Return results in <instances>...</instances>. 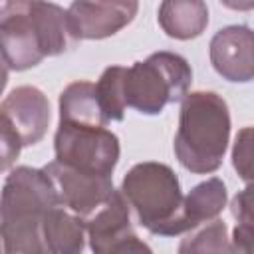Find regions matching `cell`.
<instances>
[{
    "label": "cell",
    "mask_w": 254,
    "mask_h": 254,
    "mask_svg": "<svg viewBox=\"0 0 254 254\" xmlns=\"http://www.w3.org/2000/svg\"><path fill=\"white\" fill-rule=\"evenodd\" d=\"M232 165L242 181L254 183V127L238 131L232 147Z\"/></svg>",
    "instance_id": "cell-18"
},
{
    "label": "cell",
    "mask_w": 254,
    "mask_h": 254,
    "mask_svg": "<svg viewBox=\"0 0 254 254\" xmlns=\"http://www.w3.org/2000/svg\"><path fill=\"white\" fill-rule=\"evenodd\" d=\"M192 71L187 60L173 52L151 54L145 62L125 67V105L145 115L161 113L165 105L187 97Z\"/></svg>",
    "instance_id": "cell-5"
},
{
    "label": "cell",
    "mask_w": 254,
    "mask_h": 254,
    "mask_svg": "<svg viewBox=\"0 0 254 254\" xmlns=\"http://www.w3.org/2000/svg\"><path fill=\"white\" fill-rule=\"evenodd\" d=\"M50 123V101L32 85L12 89L0 105L2 171H6L26 145H36Z\"/></svg>",
    "instance_id": "cell-6"
},
{
    "label": "cell",
    "mask_w": 254,
    "mask_h": 254,
    "mask_svg": "<svg viewBox=\"0 0 254 254\" xmlns=\"http://www.w3.org/2000/svg\"><path fill=\"white\" fill-rule=\"evenodd\" d=\"M60 121L105 127L109 121L97 99L95 83L73 81L60 95Z\"/></svg>",
    "instance_id": "cell-14"
},
{
    "label": "cell",
    "mask_w": 254,
    "mask_h": 254,
    "mask_svg": "<svg viewBox=\"0 0 254 254\" xmlns=\"http://www.w3.org/2000/svg\"><path fill=\"white\" fill-rule=\"evenodd\" d=\"M62 206L50 175L42 169L18 167L2 190V244L4 254H48L44 220Z\"/></svg>",
    "instance_id": "cell-2"
},
{
    "label": "cell",
    "mask_w": 254,
    "mask_h": 254,
    "mask_svg": "<svg viewBox=\"0 0 254 254\" xmlns=\"http://www.w3.org/2000/svg\"><path fill=\"white\" fill-rule=\"evenodd\" d=\"M137 8V2H73L67 24L75 40H101L127 26Z\"/></svg>",
    "instance_id": "cell-10"
},
{
    "label": "cell",
    "mask_w": 254,
    "mask_h": 254,
    "mask_svg": "<svg viewBox=\"0 0 254 254\" xmlns=\"http://www.w3.org/2000/svg\"><path fill=\"white\" fill-rule=\"evenodd\" d=\"M85 236V222L73 212L62 206L48 212L44 220V240L52 254H83Z\"/></svg>",
    "instance_id": "cell-13"
},
{
    "label": "cell",
    "mask_w": 254,
    "mask_h": 254,
    "mask_svg": "<svg viewBox=\"0 0 254 254\" xmlns=\"http://www.w3.org/2000/svg\"><path fill=\"white\" fill-rule=\"evenodd\" d=\"M232 214L236 216L238 224L250 228L254 232V183H248L244 190H240L232 198Z\"/></svg>",
    "instance_id": "cell-19"
},
{
    "label": "cell",
    "mask_w": 254,
    "mask_h": 254,
    "mask_svg": "<svg viewBox=\"0 0 254 254\" xmlns=\"http://www.w3.org/2000/svg\"><path fill=\"white\" fill-rule=\"evenodd\" d=\"M226 204V187L220 179L212 177L200 185H196L183 202L181 218H179V234L196 228L202 222L214 220Z\"/></svg>",
    "instance_id": "cell-12"
},
{
    "label": "cell",
    "mask_w": 254,
    "mask_h": 254,
    "mask_svg": "<svg viewBox=\"0 0 254 254\" xmlns=\"http://www.w3.org/2000/svg\"><path fill=\"white\" fill-rule=\"evenodd\" d=\"M232 254H254V232L242 224H236L230 240Z\"/></svg>",
    "instance_id": "cell-20"
},
{
    "label": "cell",
    "mask_w": 254,
    "mask_h": 254,
    "mask_svg": "<svg viewBox=\"0 0 254 254\" xmlns=\"http://www.w3.org/2000/svg\"><path fill=\"white\" fill-rule=\"evenodd\" d=\"M179 254H232L230 240L226 236V224L218 218L210 220L194 234L183 238Z\"/></svg>",
    "instance_id": "cell-17"
},
{
    "label": "cell",
    "mask_w": 254,
    "mask_h": 254,
    "mask_svg": "<svg viewBox=\"0 0 254 254\" xmlns=\"http://www.w3.org/2000/svg\"><path fill=\"white\" fill-rule=\"evenodd\" d=\"M123 75H125L123 65H111L101 73L99 81L95 83L97 99L107 121H121L125 115L127 105L123 97Z\"/></svg>",
    "instance_id": "cell-16"
},
{
    "label": "cell",
    "mask_w": 254,
    "mask_h": 254,
    "mask_svg": "<svg viewBox=\"0 0 254 254\" xmlns=\"http://www.w3.org/2000/svg\"><path fill=\"white\" fill-rule=\"evenodd\" d=\"M0 42L6 67L16 71L77 44L67 24V10L52 2H2Z\"/></svg>",
    "instance_id": "cell-1"
},
{
    "label": "cell",
    "mask_w": 254,
    "mask_h": 254,
    "mask_svg": "<svg viewBox=\"0 0 254 254\" xmlns=\"http://www.w3.org/2000/svg\"><path fill=\"white\" fill-rule=\"evenodd\" d=\"M159 24L167 36L190 40L206 28L208 8L204 2H163L159 6Z\"/></svg>",
    "instance_id": "cell-15"
},
{
    "label": "cell",
    "mask_w": 254,
    "mask_h": 254,
    "mask_svg": "<svg viewBox=\"0 0 254 254\" xmlns=\"http://www.w3.org/2000/svg\"><path fill=\"white\" fill-rule=\"evenodd\" d=\"M230 137V113L226 101L214 91L187 93L181 103L175 155L179 163L196 175L212 173L222 165Z\"/></svg>",
    "instance_id": "cell-3"
},
{
    "label": "cell",
    "mask_w": 254,
    "mask_h": 254,
    "mask_svg": "<svg viewBox=\"0 0 254 254\" xmlns=\"http://www.w3.org/2000/svg\"><path fill=\"white\" fill-rule=\"evenodd\" d=\"M44 171L54 181L62 206H67L69 212L79 216L83 222L93 216L115 192L111 177L81 173L58 161L48 163Z\"/></svg>",
    "instance_id": "cell-9"
},
{
    "label": "cell",
    "mask_w": 254,
    "mask_h": 254,
    "mask_svg": "<svg viewBox=\"0 0 254 254\" xmlns=\"http://www.w3.org/2000/svg\"><path fill=\"white\" fill-rule=\"evenodd\" d=\"M212 67L228 81L254 79V32L246 26H226L210 40Z\"/></svg>",
    "instance_id": "cell-11"
},
{
    "label": "cell",
    "mask_w": 254,
    "mask_h": 254,
    "mask_svg": "<svg viewBox=\"0 0 254 254\" xmlns=\"http://www.w3.org/2000/svg\"><path fill=\"white\" fill-rule=\"evenodd\" d=\"M56 161L89 175L111 177L119 161V139L105 127L60 121L56 139Z\"/></svg>",
    "instance_id": "cell-7"
},
{
    "label": "cell",
    "mask_w": 254,
    "mask_h": 254,
    "mask_svg": "<svg viewBox=\"0 0 254 254\" xmlns=\"http://www.w3.org/2000/svg\"><path fill=\"white\" fill-rule=\"evenodd\" d=\"M48 254H52V252H48Z\"/></svg>",
    "instance_id": "cell-21"
},
{
    "label": "cell",
    "mask_w": 254,
    "mask_h": 254,
    "mask_svg": "<svg viewBox=\"0 0 254 254\" xmlns=\"http://www.w3.org/2000/svg\"><path fill=\"white\" fill-rule=\"evenodd\" d=\"M121 192L149 232L159 236L179 234L185 196L171 167L155 161L135 165L125 175Z\"/></svg>",
    "instance_id": "cell-4"
},
{
    "label": "cell",
    "mask_w": 254,
    "mask_h": 254,
    "mask_svg": "<svg viewBox=\"0 0 254 254\" xmlns=\"http://www.w3.org/2000/svg\"><path fill=\"white\" fill-rule=\"evenodd\" d=\"M87 240L93 254H153L133 232L129 222V202L121 190L85 220Z\"/></svg>",
    "instance_id": "cell-8"
}]
</instances>
